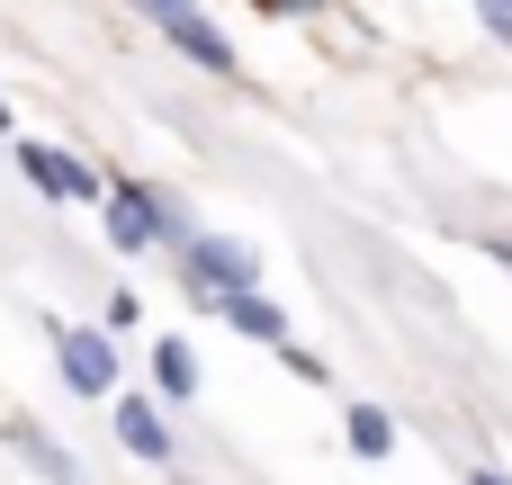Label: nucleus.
I'll use <instances>...</instances> for the list:
<instances>
[{"instance_id": "nucleus-1", "label": "nucleus", "mask_w": 512, "mask_h": 485, "mask_svg": "<svg viewBox=\"0 0 512 485\" xmlns=\"http://www.w3.org/2000/svg\"><path fill=\"white\" fill-rule=\"evenodd\" d=\"M171 270H180V288L216 315V297H234V288H261V261H252V243H234V234H189V243H171Z\"/></svg>"}, {"instance_id": "nucleus-2", "label": "nucleus", "mask_w": 512, "mask_h": 485, "mask_svg": "<svg viewBox=\"0 0 512 485\" xmlns=\"http://www.w3.org/2000/svg\"><path fill=\"white\" fill-rule=\"evenodd\" d=\"M135 9H144V18L162 27V45H171V54H189L198 72H216V81H234V72H243V63H234V36H225L198 0H135Z\"/></svg>"}, {"instance_id": "nucleus-3", "label": "nucleus", "mask_w": 512, "mask_h": 485, "mask_svg": "<svg viewBox=\"0 0 512 485\" xmlns=\"http://www.w3.org/2000/svg\"><path fill=\"white\" fill-rule=\"evenodd\" d=\"M18 171H27V189L72 198V207H99V198H108V171H90V162L63 153V144H18Z\"/></svg>"}, {"instance_id": "nucleus-4", "label": "nucleus", "mask_w": 512, "mask_h": 485, "mask_svg": "<svg viewBox=\"0 0 512 485\" xmlns=\"http://www.w3.org/2000/svg\"><path fill=\"white\" fill-rule=\"evenodd\" d=\"M45 333H54V360H63L72 396H108L117 387V342L108 333H81V324H45Z\"/></svg>"}, {"instance_id": "nucleus-5", "label": "nucleus", "mask_w": 512, "mask_h": 485, "mask_svg": "<svg viewBox=\"0 0 512 485\" xmlns=\"http://www.w3.org/2000/svg\"><path fill=\"white\" fill-rule=\"evenodd\" d=\"M216 315H225V324H234L243 342H270V351L288 342V315H279V306H270L261 288H234V297H216Z\"/></svg>"}, {"instance_id": "nucleus-6", "label": "nucleus", "mask_w": 512, "mask_h": 485, "mask_svg": "<svg viewBox=\"0 0 512 485\" xmlns=\"http://www.w3.org/2000/svg\"><path fill=\"white\" fill-rule=\"evenodd\" d=\"M117 441H126L135 459H171V423H162V405H153V396H117Z\"/></svg>"}, {"instance_id": "nucleus-7", "label": "nucleus", "mask_w": 512, "mask_h": 485, "mask_svg": "<svg viewBox=\"0 0 512 485\" xmlns=\"http://www.w3.org/2000/svg\"><path fill=\"white\" fill-rule=\"evenodd\" d=\"M153 396H162V405H189V396H198V351H189L180 333L153 342Z\"/></svg>"}, {"instance_id": "nucleus-8", "label": "nucleus", "mask_w": 512, "mask_h": 485, "mask_svg": "<svg viewBox=\"0 0 512 485\" xmlns=\"http://www.w3.org/2000/svg\"><path fill=\"white\" fill-rule=\"evenodd\" d=\"M342 432H351V450H360V459H387V450H396V414H387V405H351V414H342Z\"/></svg>"}, {"instance_id": "nucleus-9", "label": "nucleus", "mask_w": 512, "mask_h": 485, "mask_svg": "<svg viewBox=\"0 0 512 485\" xmlns=\"http://www.w3.org/2000/svg\"><path fill=\"white\" fill-rule=\"evenodd\" d=\"M18 450H27V468H36V477H54V485H81V468H72V459H63V450H54V441H45L36 423H18Z\"/></svg>"}, {"instance_id": "nucleus-10", "label": "nucleus", "mask_w": 512, "mask_h": 485, "mask_svg": "<svg viewBox=\"0 0 512 485\" xmlns=\"http://www.w3.org/2000/svg\"><path fill=\"white\" fill-rule=\"evenodd\" d=\"M477 27H486V36L512 54V0H477Z\"/></svg>"}, {"instance_id": "nucleus-11", "label": "nucleus", "mask_w": 512, "mask_h": 485, "mask_svg": "<svg viewBox=\"0 0 512 485\" xmlns=\"http://www.w3.org/2000/svg\"><path fill=\"white\" fill-rule=\"evenodd\" d=\"M279 360H288V378H306V387H324V378H333V369H324L315 351H297V342H279Z\"/></svg>"}, {"instance_id": "nucleus-12", "label": "nucleus", "mask_w": 512, "mask_h": 485, "mask_svg": "<svg viewBox=\"0 0 512 485\" xmlns=\"http://www.w3.org/2000/svg\"><path fill=\"white\" fill-rule=\"evenodd\" d=\"M477 243H486V252H495V261L512 270V225H495V234H477Z\"/></svg>"}, {"instance_id": "nucleus-13", "label": "nucleus", "mask_w": 512, "mask_h": 485, "mask_svg": "<svg viewBox=\"0 0 512 485\" xmlns=\"http://www.w3.org/2000/svg\"><path fill=\"white\" fill-rule=\"evenodd\" d=\"M468 485H512L504 468H486V459H477V468H468Z\"/></svg>"}, {"instance_id": "nucleus-14", "label": "nucleus", "mask_w": 512, "mask_h": 485, "mask_svg": "<svg viewBox=\"0 0 512 485\" xmlns=\"http://www.w3.org/2000/svg\"><path fill=\"white\" fill-rule=\"evenodd\" d=\"M0 126H9V108H0Z\"/></svg>"}]
</instances>
